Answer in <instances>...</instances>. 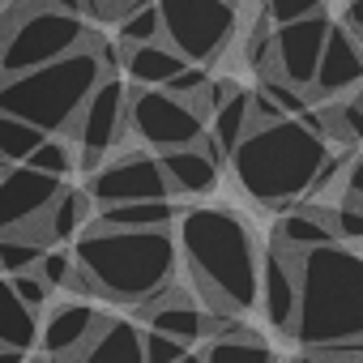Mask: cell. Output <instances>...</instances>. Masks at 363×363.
Returning <instances> with one entry per match:
<instances>
[{
    "mask_svg": "<svg viewBox=\"0 0 363 363\" xmlns=\"http://www.w3.org/2000/svg\"><path fill=\"white\" fill-rule=\"evenodd\" d=\"M26 167L43 171V175H52V179H65V175L77 167V158H73V145H69L65 137H48V141L26 158Z\"/></svg>",
    "mask_w": 363,
    "mask_h": 363,
    "instance_id": "29",
    "label": "cell"
},
{
    "mask_svg": "<svg viewBox=\"0 0 363 363\" xmlns=\"http://www.w3.org/2000/svg\"><path fill=\"white\" fill-rule=\"evenodd\" d=\"M77 291L116 299V303H150L167 286H175V240L171 231H99L90 227L77 248Z\"/></svg>",
    "mask_w": 363,
    "mask_h": 363,
    "instance_id": "2",
    "label": "cell"
},
{
    "mask_svg": "<svg viewBox=\"0 0 363 363\" xmlns=\"http://www.w3.org/2000/svg\"><path fill=\"white\" fill-rule=\"evenodd\" d=\"M65 193V179H52L35 167H9L0 175V235H18V231H30L48 210L52 201Z\"/></svg>",
    "mask_w": 363,
    "mask_h": 363,
    "instance_id": "12",
    "label": "cell"
},
{
    "mask_svg": "<svg viewBox=\"0 0 363 363\" xmlns=\"http://www.w3.org/2000/svg\"><path fill=\"white\" fill-rule=\"evenodd\" d=\"M13 282V291H18V299L30 308V312H39L43 303H48V295H52V286L39 278V269H30V274H18V278H9Z\"/></svg>",
    "mask_w": 363,
    "mask_h": 363,
    "instance_id": "36",
    "label": "cell"
},
{
    "mask_svg": "<svg viewBox=\"0 0 363 363\" xmlns=\"http://www.w3.org/2000/svg\"><path fill=\"white\" fill-rule=\"evenodd\" d=\"M103 77H107V69H103L99 52L86 43L73 56H65L56 65H43L35 73L0 77V111L35 124L48 137H60V133L73 128V120L82 116L86 99L94 94V86Z\"/></svg>",
    "mask_w": 363,
    "mask_h": 363,
    "instance_id": "5",
    "label": "cell"
},
{
    "mask_svg": "<svg viewBox=\"0 0 363 363\" xmlns=\"http://www.w3.org/2000/svg\"><path fill=\"white\" fill-rule=\"evenodd\" d=\"M184 69H189V60L179 56L175 48H167V43L128 48V56H124V73H128L137 86H145V90H167Z\"/></svg>",
    "mask_w": 363,
    "mask_h": 363,
    "instance_id": "21",
    "label": "cell"
},
{
    "mask_svg": "<svg viewBox=\"0 0 363 363\" xmlns=\"http://www.w3.org/2000/svg\"><path fill=\"white\" fill-rule=\"evenodd\" d=\"M235 5H240V0H235Z\"/></svg>",
    "mask_w": 363,
    "mask_h": 363,
    "instance_id": "46",
    "label": "cell"
},
{
    "mask_svg": "<svg viewBox=\"0 0 363 363\" xmlns=\"http://www.w3.org/2000/svg\"><path fill=\"white\" fill-rule=\"evenodd\" d=\"M248 103H252V90H235L214 116H210V137L218 145L223 158H231L240 150V141L248 137Z\"/></svg>",
    "mask_w": 363,
    "mask_h": 363,
    "instance_id": "24",
    "label": "cell"
},
{
    "mask_svg": "<svg viewBox=\"0 0 363 363\" xmlns=\"http://www.w3.org/2000/svg\"><path fill=\"white\" fill-rule=\"evenodd\" d=\"M69 363H145V350H141V329L128 325V320H107L90 346L69 359Z\"/></svg>",
    "mask_w": 363,
    "mask_h": 363,
    "instance_id": "22",
    "label": "cell"
},
{
    "mask_svg": "<svg viewBox=\"0 0 363 363\" xmlns=\"http://www.w3.org/2000/svg\"><path fill=\"white\" fill-rule=\"evenodd\" d=\"M158 162H162V175H167L171 193L201 197V193H214V184H218V158L206 154L201 145L167 150V154H158Z\"/></svg>",
    "mask_w": 363,
    "mask_h": 363,
    "instance_id": "18",
    "label": "cell"
},
{
    "mask_svg": "<svg viewBox=\"0 0 363 363\" xmlns=\"http://www.w3.org/2000/svg\"><path fill=\"white\" fill-rule=\"evenodd\" d=\"M303 350L363 346V252L325 244L299 257V320Z\"/></svg>",
    "mask_w": 363,
    "mask_h": 363,
    "instance_id": "3",
    "label": "cell"
},
{
    "mask_svg": "<svg viewBox=\"0 0 363 363\" xmlns=\"http://www.w3.org/2000/svg\"><path fill=\"white\" fill-rule=\"evenodd\" d=\"M141 350H145V363H179L184 354H193V346H184V342H175V337H167V333H141Z\"/></svg>",
    "mask_w": 363,
    "mask_h": 363,
    "instance_id": "34",
    "label": "cell"
},
{
    "mask_svg": "<svg viewBox=\"0 0 363 363\" xmlns=\"http://www.w3.org/2000/svg\"><path fill=\"white\" fill-rule=\"evenodd\" d=\"M103 325L107 316H99L90 303H65L39 325V346L48 359H77Z\"/></svg>",
    "mask_w": 363,
    "mask_h": 363,
    "instance_id": "15",
    "label": "cell"
},
{
    "mask_svg": "<svg viewBox=\"0 0 363 363\" xmlns=\"http://www.w3.org/2000/svg\"><path fill=\"white\" fill-rule=\"evenodd\" d=\"M329 154V141L316 137L303 120H282L274 128H257L231 154L235 175L248 197L269 210H295L299 197L312 193V179Z\"/></svg>",
    "mask_w": 363,
    "mask_h": 363,
    "instance_id": "4",
    "label": "cell"
},
{
    "mask_svg": "<svg viewBox=\"0 0 363 363\" xmlns=\"http://www.w3.org/2000/svg\"><path fill=\"white\" fill-rule=\"evenodd\" d=\"M145 0H103V18H111V22H124L133 9H141Z\"/></svg>",
    "mask_w": 363,
    "mask_h": 363,
    "instance_id": "40",
    "label": "cell"
},
{
    "mask_svg": "<svg viewBox=\"0 0 363 363\" xmlns=\"http://www.w3.org/2000/svg\"><path fill=\"white\" fill-rule=\"evenodd\" d=\"M206 363H278V359L261 337H244V342H210Z\"/></svg>",
    "mask_w": 363,
    "mask_h": 363,
    "instance_id": "28",
    "label": "cell"
},
{
    "mask_svg": "<svg viewBox=\"0 0 363 363\" xmlns=\"http://www.w3.org/2000/svg\"><path fill=\"white\" fill-rule=\"evenodd\" d=\"M210 82H214V77H210V69H206V65H189L184 73H179V77L167 86V94H175V99H193V94H201Z\"/></svg>",
    "mask_w": 363,
    "mask_h": 363,
    "instance_id": "37",
    "label": "cell"
},
{
    "mask_svg": "<svg viewBox=\"0 0 363 363\" xmlns=\"http://www.w3.org/2000/svg\"><path fill=\"white\" fill-rule=\"evenodd\" d=\"M141 316L150 320L154 333H167V337L184 342V346H193V342L206 337V312L179 286H167L162 295H154L150 303H141Z\"/></svg>",
    "mask_w": 363,
    "mask_h": 363,
    "instance_id": "16",
    "label": "cell"
},
{
    "mask_svg": "<svg viewBox=\"0 0 363 363\" xmlns=\"http://www.w3.org/2000/svg\"><path fill=\"white\" fill-rule=\"evenodd\" d=\"M179 252L189 261L197 291L210 312L240 316L257 303L261 291V257L248 223L223 206H197L179 218Z\"/></svg>",
    "mask_w": 363,
    "mask_h": 363,
    "instance_id": "1",
    "label": "cell"
},
{
    "mask_svg": "<svg viewBox=\"0 0 363 363\" xmlns=\"http://www.w3.org/2000/svg\"><path fill=\"white\" fill-rule=\"evenodd\" d=\"M90 43V26L77 13H60V9H39L35 18L18 22L5 35V52H0V77H22L35 73L43 65H56L65 56H73L77 48Z\"/></svg>",
    "mask_w": 363,
    "mask_h": 363,
    "instance_id": "7",
    "label": "cell"
},
{
    "mask_svg": "<svg viewBox=\"0 0 363 363\" xmlns=\"http://www.w3.org/2000/svg\"><path fill=\"white\" fill-rule=\"evenodd\" d=\"M325 218H329V227H333V235H337V244H354V240H363V206L359 201H342V206H329L325 210Z\"/></svg>",
    "mask_w": 363,
    "mask_h": 363,
    "instance_id": "32",
    "label": "cell"
},
{
    "mask_svg": "<svg viewBox=\"0 0 363 363\" xmlns=\"http://www.w3.org/2000/svg\"><path fill=\"white\" fill-rule=\"evenodd\" d=\"M26 350H9V346H0V363H22Z\"/></svg>",
    "mask_w": 363,
    "mask_h": 363,
    "instance_id": "43",
    "label": "cell"
},
{
    "mask_svg": "<svg viewBox=\"0 0 363 363\" xmlns=\"http://www.w3.org/2000/svg\"><path fill=\"white\" fill-rule=\"evenodd\" d=\"M90 201L103 206H128V201H171V184H167V175H162V162L154 154H116L111 162H103L94 175H90V184H86Z\"/></svg>",
    "mask_w": 363,
    "mask_h": 363,
    "instance_id": "10",
    "label": "cell"
},
{
    "mask_svg": "<svg viewBox=\"0 0 363 363\" xmlns=\"http://www.w3.org/2000/svg\"><path fill=\"white\" fill-rule=\"evenodd\" d=\"M274 244L286 248V252H312V248H325V244H337L329 218H325V206H295L282 214V223L274 227Z\"/></svg>",
    "mask_w": 363,
    "mask_h": 363,
    "instance_id": "19",
    "label": "cell"
},
{
    "mask_svg": "<svg viewBox=\"0 0 363 363\" xmlns=\"http://www.w3.org/2000/svg\"><path fill=\"white\" fill-rule=\"evenodd\" d=\"M124 133H128V86L116 73L94 86V94L86 99L82 116L69 128V137L77 141V167L94 175L107 162V154L124 141Z\"/></svg>",
    "mask_w": 363,
    "mask_h": 363,
    "instance_id": "9",
    "label": "cell"
},
{
    "mask_svg": "<svg viewBox=\"0 0 363 363\" xmlns=\"http://www.w3.org/2000/svg\"><path fill=\"white\" fill-rule=\"evenodd\" d=\"M162 43L175 48L189 65H214L240 30L235 0H158Z\"/></svg>",
    "mask_w": 363,
    "mask_h": 363,
    "instance_id": "6",
    "label": "cell"
},
{
    "mask_svg": "<svg viewBox=\"0 0 363 363\" xmlns=\"http://www.w3.org/2000/svg\"><path fill=\"white\" fill-rule=\"evenodd\" d=\"M286 116H282V107L257 86L252 90V103H248V133H257V128H274V124H282Z\"/></svg>",
    "mask_w": 363,
    "mask_h": 363,
    "instance_id": "35",
    "label": "cell"
},
{
    "mask_svg": "<svg viewBox=\"0 0 363 363\" xmlns=\"http://www.w3.org/2000/svg\"><path fill=\"white\" fill-rule=\"evenodd\" d=\"M48 9H60V13H77L82 18V0H43Z\"/></svg>",
    "mask_w": 363,
    "mask_h": 363,
    "instance_id": "42",
    "label": "cell"
},
{
    "mask_svg": "<svg viewBox=\"0 0 363 363\" xmlns=\"http://www.w3.org/2000/svg\"><path fill=\"white\" fill-rule=\"evenodd\" d=\"M39 278H43L52 291L73 286V278H77V257L65 252V248H48V257L39 261Z\"/></svg>",
    "mask_w": 363,
    "mask_h": 363,
    "instance_id": "31",
    "label": "cell"
},
{
    "mask_svg": "<svg viewBox=\"0 0 363 363\" xmlns=\"http://www.w3.org/2000/svg\"><path fill=\"white\" fill-rule=\"evenodd\" d=\"M179 363H206V354H197V350H193V354H184V359H179Z\"/></svg>",
    "mask_w": 363,
    "mask_h": 363,
    "instance_id": "44",
    "label": "cell"
},
{
    "mask_svg": "<svg viewBox=\"0 0 363 363\" xmlns=\"http://www.w3.org/2000/svg\"><path fill=\"white\" fill-rule=\"evenodd\" d=\"M39 342V320L35 312L18 299L13 282L9 278H0V346H9V350H30Z\"/></svg>",
    "mask_w": 363,
    "mask_h": 363,
    "instance_id": "23",
    "label": "cell"
},
{
    "mask_svg": "<svg viewBox=\"0 0 363 363\" xmlns=\"http://www.w3.org/2000/svg\"><path fill=\"white\" fill-rule=\"evenodd\" d=\"M342 18H346L342 26H346V30H350L354 39H363V0H350V5H346V13H342Z\"/></svg>",
    "mask_w": 363,
    "mask_h": 363,
    "instance_id": "41",
    "label": "cell"
},
{
    "mask_svg": "<svg viewBox=\"0 0 363 363\" xmlns=\"http://www.w3.org/2000/svg\"><path fill=\"white\" fill-rule=\"evenodd\" d=\"M261 308L265 320L278 333L295 337V320H299V252H286L269 240L265 257H261Z\"/></svg>",
    "mask_w": 363,
    "mask_h": 363,
    "instance_id": "13",
    "label": "cell"
},
{
    "mask_svg": "<svg viewBox=\"0 0 363 363\" xmlns=\"http://www.w3.org/2000/svg\"><path fill=\"white\" fill-rule=\"evenodd\" d=\"M337 111H342V124H346L350 141L359 145V141H363V86H354V90L337 103Z\"/></svg>",
    "mask_w": 363,
    "mask_h": 363,
    "instance_id": "38",
    "label": "cell"
},
{
    "mask_svg": "<svg viewBox=\"0 0 363 363\" xmlns=\"http://www.w3.org/2000/svg\"><path fill=\"white\" fill-rule=\"evenodd\" d=\"M128 128L158 154L167 150H189L201 145V137L210 133V120H201L189 99H175L167 90H128Z\"/></svg>",
    "mask_w": 363,
    "mask_h": 363,
    "instance_id": "8",
    "label": "cell"
},
{
    "mask_svg": "<svg viewBox=\"0 0 363 363\" xmlns=\"http://www.w3.org/2000/svg\"><path fill=\"white\" fill-rule=\"evenodd\" d=\"M48 257L43 244H35L30 235H0V274L5 278H18V274H30L39 269V261Z\"/></svg>",
    "mask_w": 363,
    "mask_h": 363,
    "instance_id": "26",
    "label": "cell"
},
{
    "mask_svg": "<svg viewBox=\"0 0 363 363\" xmlns=\"http://www.w3.org/2000/svg\"><path fill=\"white\" fill-rule=\"evenodd\" d=\"M261 90H265V94H269V99L282 107V116H286V120H303V116L316 107L308 90H295V86H286L282 77H269V82H261Z\"/></svg>",
    "mask_w": 363,
    "mask_h": 363,
    "instance_id": "30",
    "label": "cell"
},
{
    "mask_svg": "<svg viewBox=\"0 0 363 363\" xmlns=\"http://www.w3.org/2000/svg\"><path fill=\"white\" fill-rule=\"evenodd\" d=\"M333 26L337 22L329 13H316V18H303V22H291V26H278L274 30V65H278V77L286 86L312 90Z\"/></svg>",
    "mask_w": 363,
    "mask_h": 363,
    "instance_id": "11",
    "label": "cell"
},
{
    "mask_svg": "<svg viewBox=\"0 0 363 363\" xmlns=\"http://www.w3.org/2000/svg\"><path fill=\"white\" fill-rule=\"evenodd\" d=\"M90 231V193L86 189H65L56 201H52V210L30 227V231H22V235H30L35 244H43V248H60V244H69V240H82Z\"/></svg>",
    "mask_w": 363,
    "mask_h": 363,
    "instance_id": "17",
    "label": "cell"
},
{
    "mask_svg": "<svg viewBox=\"0 0 363 363\" xmlns=\"http://www.w3.org/2000/svg\"><path fill=\"white\" fill-rule=\"evenodd\" d=\"M295 363H320V359H316V354H308V350H303V359H295Z\"/></svg>",
    "mask_w": 363,
    "mask_h": 363,
    "instance_id": "45",
    "label": "cell"
},
{
    "mask_svg": "<svg viewBox=\"0 0 363 363\" xmlns=\"http://www.w3.org/2000/svg\"><path fill=\"white\" fill-rule=\"evenodd\" d=\"M342 193H346L350 201H359V206H363V154H354V158H350V167H346V184H342Z\"/></svg>",
    "mask_w": 363,
    "mask_h": 363,
    "instance_id": "39",
    "label": "cell"
},
{
    "mask_svg": "<svg viewBox=\"0 0 363 363\" xmlns=\"http://www.w3.org/2000/svg\"><path fill=\"white\" fill-rule=\"evenodd\" d=\"M359 82H363V39H354L346 26H333V35L325 43V56H320V69H316V82H312L308 94H312V103L342 99Z\"/></svg>",
    "mask_w": 363,
    "mask_h": 363,
    "instance_id": "14",
    "label": "cell"
},
{
    "mask_svg": "<svg viewBox=\"0 0 363 363\" xmlns=\"http://www.w3.org/2000/svg\"><path fill=\"white\" fill-rule=\"evenodd\" d=\"M179 218L184 214H179L175 201H128V206H103L90 227H99V231H167Z\"/></svg>",
    "mask_w": 363,
    "mask_h": 363,
    "instance_id": "20",
    "label": "cell"
},
{
    "mask_svg": "<svg viewBox=\"0 0 363 363\" xmlns=\"http://www.w3.org/2000/svg\"><path fill=\"white\" fill-rule=\"evenodd\" d=\"M43 141H48V133H39L35 124L13 120V116L0 111V162H5V167H22Z\"/></svg>",
    "mask_w": 363,
    "mask_h": 363,
    "instance_id": "25",
    "label": "cell"
},
{
    "mask_svg": "<svg viewBox=\"0 0 363 363\" xmlns=\"http://www.w3.org/2000/svg\"><path fill=\"white\" fill-rule=\"evenodd\" d=\"M325 13V0H265V18L278 26H291V22H303V18H316Z\"/></svg>",
    "mask_w": 363,
    "mask_h": 363,
    "instance_id": "33",
    "label": "cell"
},
{
    "mask_svg": "<svg viewBox=\"0 0 363 363\" xmlns=\"http://www.w3.org/2000/svg\"><path fill=\"white\" fill-rule=\"evenodd\" d=\"M162 43V18H158V0H145L141 9H133L120 22V48H145Z\"/></svg>",
    "mask_w": 363,
    "mask_h": 363,
    "instance_id": "27",
    "label": "cell"
}]
</instances>
